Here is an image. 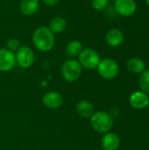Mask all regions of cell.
<instances>
[{"mask_svg":"<svg viewBox=\"0 0 149 150\" xmlns=\"http://www.w3.org/2000/svg\"><path fill=\"white\" fill-rule=\"evenodd\" d=\"M32 43L34 47L42 52H47L54 46V34L47 26L37 28L32 33Z\"/></svg>","mask_w":149,"mask_h":150,"instance_id":"cell-1","label":"cell"},{"mask_svg":"<svg viewBox=\"0 0 149 150\" xmlns=\"http://www.w3.org/2000/svg\"><path fill=\"white\" fill-rule=\"evenodd\" d=\"M83 51V45L78 40H72L70 41L65 49L66 55L69 58H74L79 56L81 52Z\"/></svg>","mask_w":149,"mask_h":150,"instance_id":"cell-14","label":"cell"},{"mask_svg":"<svg viewBox=\"0 0 149 150\" xmlns=\"http://www.w3.org/2000/svg\"><path fill=\"white\" fill-rule=\"evenodd\" d=\"M82 73V66L78 61L74 59L67 60L61 68V74L64 79L68 82L76 81Z\"/></svg>","mask_w":149,"mask_h":150,"instance_id":"cell-3","label":"cell"},{"mask_svg":"<svg viewBox=\"0 0 149 150\" xmlns=\"http://www.w3.org/2000/svg\"><path fill=\"white\" fill-rule=\"evenodd\" d=\"M109 0H92L91 5L97 11H103L108 5Z\"/></svg>","mask_w":149,"mask_h":150,"instance_id":"cell-19","label":"cell"},{"mask_svg":"<svg viewBox=\"0 0 149 150\" xmlns=\"http://www.w3.org/2000/svg\"><path fill=\"white\" fill-rule=\"evenodd\" d=\"M120 141L117 134L109 133L105 134L102 140L103 148L105 150H117L119 147Z\"/></svg>","mask_w":149,"mask_h":150,"instance_id":"cell-13","label":"cell"},{"mask_svg":"<svg viewBox=\"0 0 149 150\" xmlns=\"http://www.w3.org/2000/svg\"><path fill=\"white\" fill-rule=\"evenodd\" d=\"M40 7L39 0H22L20 2V11L25 16H32L38 11Z\"/></svg>","mask_w":149,"mask_h":150,"instance_id":"cell-12","label":"cell"},{"mask_svg":"<svg viewBox=\"0 0 149 150\" xmlns=\"http://www.w3.org/2000/svg\"><path fill=\"white\" fill-rule=\"evenodd\" d=\"M16 63V57L13 52L7 48L0 49V71L11 70Z\"/></svg>","mask_w":149,"mask_h":150,"instance_id":"cell-7","label":"cell"},{"mask_svg":"<svg viewBox=\"0 0 149 150\" xmlns=\"http://www.w3.org/2000/svg\"><path fill=\"white\" fill-rule=\"evenodd\" d=\"M91 126L98 133H106L112 129L113 120L112 116L105 112H97L91 116Z\"/></svg>","mask_w":149,"mask_h":150,"instance_id":"cell-2","label":"cell"},{"mask_svg":"<svg viewBox=\"0 0 149 150\" xmlns=\"http://www.w3.org/2000/svg\"><path fill=\"white\" fill-rule=\"evenodd\" d=\"M20 47V43L19 40L16 38H11L8 40L7 41V49H9L11 52L18 51V49Z\"/></svg>","mask_w":149,"mask_h":150,"instance_id":"cell-20","label":"cell"},{"mask_svg":"<svg viewBox=\"0 0 149 150\" xmlns=\"http://www.w3.org/2000/svg\"><path fill=\"white\" fill-rule=\"evenodd\" d=\"M140 87L144 92L149 93V69L142 72L140 78Z\"/></svg>","mask_w":149,"mask_h":150,"instance_id":"cell-18","label":"cell"},{"mask_svg":"<svg viewBox=\"0 0 149 150\" xmlns=\"http://www.w3.org/2000/svg\"><path fill=\"white\" fill-rule=\"evenodd\" d=\"M146 4L148 5V7H149V0H146Z\"/></svg>","mask_w":149,"mask_h":150,"instance_id":"cell-22","label":"cell"},{"mask_svg":"<svg viewBox=\"0 0 149 150\" xmlns=\"http://www.w3.org/2000/svg\"><path fill=\"white\" fill-rule=\"evenodd\" d=\"M97 68L99 75L105 79L114 78L115 76H117L119 70L117 62L109 58L100 61Z\"/></svg>","mask_w":149,"mask_h":150,"instance_id":"cell-4","label":"cell"},{"mask_svg":"<svg viewBox=\"0 0 149 150\" xmlns=\"http://www.w3.org/2000/svg\"><path fill=\"white\" fill-rule=\"evenodd\" d=\"M43 103L47 107L51 109H55L62 104V98L58 92L50 91L44 95Z\"/></svg>","mask_w":149,"mask_h":150,"instance_id":"cell-11","label":"cell"},{"mask_svg":"<svg viewBox=\"0 0 149 150\" xmlns=\"http://www.w3.org/2000/svg\"><path fill=\"white\" fill-rule=\"evenodd\" d=\"M16 61L18 62V65L24 69L30 68L35 60L33 51L26 46L20 47L17 53H16Z\"/></svg>","mask_w":149,"mask_h":150,"instance_id":"cell-6","label":"cell"},{"mask_svg":"<svg viewBox=\"0 0 149 150\" xmlns=\"http://www.w3.org/2000/svg\"><path fill=\"white\" fill-rule=\"evenodd\" d=\"M105 41L111 47H119L124 41V35L119 29H111L105 35Z\"/></svg>","mask_w":149,"mask_h":150,"instance_id":"cell-10","label":"cell"},{"mask_svg":"<svg viewBox=\"0 0 149 150\" xmlns=\"http://www.w3.org/2000/svg\"><path fill=\"white\" fill-rule=\"evenodd\" d=\"M136 3L134 0H116L115 9L117 12L124 17L132 16L136 11Z\"/></svg>","mask_w":149,"mask_h":150,"instance_id":"cell-8","label":"cell"},{"mask_svg":"<svg viewBox=\"0 0 149 150\" xmlns=\"http://www.w3.org/2000/svg\"><path fill=\"white\" fill-rule=\"evenodd\" d=\"M129 102L133 108L143 109L149 105V98L144 91H135L131 95Z\"/></svg>","mask_w":149,"mask_h":150,"instance_id":"cell-9","label":"cell"},{"mask_svg":"<svg viewBox=\"0 0 149 150\" xmlns=\"http://www.w3.org/2000/svg\"><path fill=\"white\" fill-rule=\"evenodd\" d=\"M146 64L141 58H132L127 62V69L134 74L142 73L145 70Z\"/></svg>","mask_w":149,"mask_h":150,"instance_id":"cell-16","label":"cell"},{"mask_svg":"<svg viewBox=\"0 0 149 150\" xmlns=\"http://www.w3.org/2000/svg\"><path fill=\"white\" fill-rule=\"evenodd\" d=\"M42 1L47 6H54L59 3L60 0H42Z\"/></svg>","mask_w":149,"mask_h":150,"instance_id":"cell-21","label":"cell"},{"mask_svg":"<svg viewBox=\"0 0 149 150\" xmlns=\"http://www.w3.org/2000/svg\"><path fill=\"white\" fill-rule=\"evenodd\" d=\"M66 26H67V22L65 18L61 17H55L50 21L48 28L54 34V33H62L66 29Z\"/></svg>","mask_w":149,"mask_h":150,"instance_id":"cell-15","label":"cell"},{"mask_svg":"<svg viewBox=\"0 0 149 150\" xmlns=\"http://www.w3.org/2000/svg\"><path fill=\"white\" fill-rule=\"evenodd\" d=\"M76 109L78 113L84 118H90L93 115L94 113V107L93 105L85 100H82L80 102H78L77 105H76Z\"/></svg>","mask_w":149,"mask_h":150,"instance_id":"cell-17","label":"cell"},{"mask_svg":"<svg viewBox=\"0 0 149 150\" xmlns=\"http://www.w3.org/2000/svg\"><path fill=\"white\" fill-rule=\"evenodd\" d=\"M99 62L100 56L98 53L92 48H85L79 54V63L86 69H95L97 67Z\"/></svg>","mask_w":149,"mask_h":150,"instance_id":"cell-5","label":"cell"}]
</instances>
